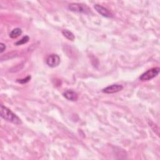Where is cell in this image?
<instances>
[{
	"instance_id": "obj_9",
	"label": "cell",
	"mask_w": 160,
	"mask_h": 160,
	"mask_svg": "<svg viewBox=\"0 0 160 160\" xmlns=\"http://www.w3.org/2000/svg\"><path fill=\"white\" fill-rule=\"evenodd\" d=\"M62 34L64 35V37H66L68 39L71 40V41H74L75 39V36L73 34V33L72 32H71L70 31L68 30V29H64L62 31Z\"/></svg>"
},
{
	"instance_id": "obj_5",
	"label": "cell",
	"mask_w": 160,
	"mask_h": 160,
	"mask_svg": "<svg viewBox=\"0 0 160 160\" xmlns=\"http://www.w3.org/2000/svg\"><path fill=\"white\" fill-rule=\"evenodd\" d=\"M94 8L99 14H100L101 16L105 18H112L114 17L112 12L110 10L99 4H95L94 6Z\"/></svg>"
},
{
	"instance_id": "obj_6",
	"label": "cell",
	"mask_w": 160,
	"mask_h": 160,
	"mask_svg": "<svg viewBox=\"0 0 160 160\" xmlns=\"http://www.w3.org/2000/svg\"><path fill=\"white\" fill-rule=\"evenodd\" d=\"M123 87L121 84H112L111 86H109L102 89V92L104 93L107 94H112V93H115L118 92L122 89Z\"/></svg>"
},
{
	"instance_id": "obj_2",
	"label": "cell",
	"mask_w": 160,
	"mask_h": 160,
	"mask_svg": "<svg viewBox=\"0 0 160 160\" xmlns=\"http://www.w3.org/2000/svg\"><path fill=\"white\" fill-rule=\"evenodd\" d=\"M68 9L73 12L89 14L91 12L90 8L86 4L80 3H71L69 4Z\"/></svg>"
},
{
	"instance_id": "obj_4",
	"label": "cell",
	"mask_w": 160,
	"mask_h": 160,
	"mask_svg": "<svg viewBox=\"0 0 160 160\" xmlns=\"http://www.w3.org/2000/svg\"><path fill=\"white\" fill-rule=\"evenodd\" d=\"M46 62L49 67L55 68L58 66L61 62L60 57L58 54H52L46 58Z\"/></svg>"
},
{
	"instance_id": "obj_3",
	"label": "cell",
	"mask_w": 160,
	"mask_h": 160,
	"mask_svg": "<svg viewBox=\"0 0 160 160\" xmlns=\"http://www.w3.org/2000/svg\"><path fill=\"white\" fill-rule=\"evenodd\" d=\"M160 71V69L158 67H156V68H152L148 71H146V72H144V73H142L139 78V80L142 81H149L152 79H153L154 78L156 77Z\"/></svg>"
},
{
	"instance_id": "obj_10",
	"label": "cell",
	"mask_w": 160,
	"mask_h": 160,
	"mask_svg": "<svg viewBox=\"0 0 160 160\" xmlns=\"http://www.w3.org/2000/svg\"><path fill=\"white\" fill-rule=\"evenodd\" d=\"M29 36H24L21 39H20L19 41H17V42H16V45L19 46V45L24 44L26 43V42L29 41Z\"/></svg>"
},
{
	"instance_id": "obj_11",
	"label": "cell",
	"mask_w": 160,
	"mask_h": 160,
	"mask_svg": "<svg viewBox=\"0 0 160 160\" xmlns=\"http://www.w3.org/2000/svg\"><path fill=\"white\" fill-rule=\"evenodd\" d=\"M31 79V76H27L26 78H24V79H18L17 81L19 83H21V84H24V83H26L28 82V81H29V80Z\"/></svg>"
},
{
	"instance_id": "obj_12",
	"label": "cell",
	"mask_w": 160,
	"mask_h": 160,
	"mask_svg": "<svg viewBox=\"0 0 160 160\" xmlns=\"http://www.w3.org/2000/svg\"><path fill=\"white\" fill-rule=\"evenodd\" d=\"M6 46L5 45V44L2 43V42H1L0 43V52L2 53L4 51V50L6 49Z\"/></svg>"
},
{
	"instance_id": "obj_7",
	"label": "cell",
	"mask_w": 160,
	"mask_h": 160,
	"mask_svg": "<svg viewBox=\"0 0 160 160\" xmlns=\"http://www.w3.org/2000/svg\"><path fill=\"white\" fill-rule=\"evenodd\" d=\"M62 94L66 99L71 101H76L78 99V94L72 90H67L64 92Z\"/></svg>"
},
{
	"instance_id": "obj_8",
	"label": "cell",
	"mask_w": 160,
	"mask_h": 160,
	"mask_svg": "<svg viewBox=\"0 0 160 160\" xmlns=\"http://www.w3.org/2000/svg\"><path fill=\"white\" fill-rule=\"evenodd\" d=\"M22 34V30L20 28H15L13 30H12L9 33L10 38L12 39H15L18 37H19Z\"/></svg>"
},
{
	"instance_id": "obj_1",
	"label": "cell",
	"mask_w": 160,
	"mask_h": 160,
	"mask_svg": "<svg viewBox=\"0 0 160 160\" xmlns=\"http://www.w3.org/2000/svg\"><path fill=\"white\" fill-rule=\"evenodd\" d=\"M0 114L1 116L6 121L12 122L15 124H21V121L18 116H16L13 112H12L7 107L1 105L0 106Z\"/></svg>"
}]
</instances>
